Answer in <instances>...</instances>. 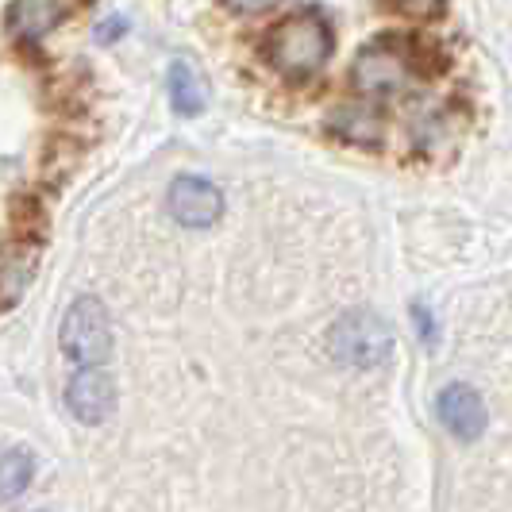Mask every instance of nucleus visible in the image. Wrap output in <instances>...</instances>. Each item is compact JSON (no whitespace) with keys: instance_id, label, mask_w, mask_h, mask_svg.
<instances>
[{"instance_id":"12","label":"nucleus","mask_w":512,"mask_h":512,"mask_svg":"<svg viewBox=\"0 0 512 512\" xmlns=\"http://www.w3.org/2000/svg\"><path fill=\"white\" fill-rule=\"evenodd\" d=\"M397 12H405V16H416V20H424V16H436L439 8H443V0H389Z\"/></svg>"},{"instance_id":"1","label":"nucleus","mask_w":512,"mask_h":512,"mask_svg":"<svg viewBox=\"0 0 512 512\" xmlns=\"http://www.w3.org/2000/svg\"><path fill=\"white\" fill-rule=\"evenodd\" d=\"M332 47H335L332 27H328V20L316 8H305L297 16H285L282 24H274L266 31V39H262L266 62L285 81H293V85L312 81V77L320 74L328 66V58H332Z\"/></svg>"},{"instance_id":"7","label":"nucleus","mask_w":512,"mask_h":512,"mask_svg":"<svg viewBox=\"0 0 512 512\" xmlns=\"http://www.w3.org/2000/svg\"><path fill=\"white\" fill-rule=\"evenodd\" d=\"M436 409H439V420L447 424V432L459 436L462 443H474V439L486 432L489 412H486L482 393H478L474 385H466V382L447 385V389L439 393Z\"/></svg>"},{"instance_id":"2","label":"nucleus","mask_w":512,"mask_h":512,"mask_svg":"<svg viewBox=\"0 0 512 512\" xmlns=\"http://www.w3.org/2000/svg\"><path fill=\"white\" fill-rule=\"evenodd\" d=\"M328 351L343 366L374 370V366H382L393 355V328H389V320H382L370 308H351L332 324Z\"/></svg>"},{"instance_id":"8","label":"nucleus","mask_w":512,"mask_h":512,"mask_svg":"<svg viewBox=\"0 0 512 512\" xmlns=\"http://www.w3.org/2000/svg\"><path fill=\"white\" fill-rule=\"evenodd\" d=\"M77 0H12L8 8V27L20 35V39H43L51 35L54 27L62 24L70 12H74Z\"/></svg>"},{"instance_id":"14","label":"nucleus","mask_w":512,"mask_h":512,"mask_svg":"<svg viewBox=\"0 0 512 512\" xmlns=\"http://www.w3.org/2000/svg\"><path fill=\"white\" fill-rule=\"evenodd\" d=\"M412 320L420 324V335L428 339V343H436V320H432V312L424 305H412Z\"/></svg>"},{"instance_id":"3","label":"nucleus","mask_w":512,"mask_h":512,"mask_svg":"<svg viewBox=\"0 0 512 512\" xmlns=\"http://www.w3.org/2000/svg\"><path fill=\"white\" fill-rule=\"evenodd\" d=\"M58 343L74 366H104L112 359V316L101 297H77L66 308Z\"/></svg>"},{"instance_id":"5","label":"nucleus","mask_w":512,"mask_h":512,"mask_svg":"<svg viewBox=\"0 0 512 512\" xmlns=\"http://www.w3.org/2000/svg\"><path fill=\"white\" fill-rule=\"evenodd\" d=\"M166 208L181 228H212L224 216V193L208 178H174Z\"/></svg>"},{"instance_id":"11","label":"nucleus","mask_w":512,"mask_h":512,"mask_svg":"<svg viewBox=\"0 0 512 512\" xmlns=\"http://www.w3.org/2000/svg\"><path fill=\"white\" fill-rule=\"evenodd\" d=\"M35 478V455L27 447H12V451H0V501H12L20 497Z\"/></svg>"},{"instance_id":"15","label":"nucleus","mask_w":512,"mask_h":512,"mask_svg":"<svg viewBox=\"0 0 512 512\" xmlns=\"http://www.w3.org/2000/svg\"><path fill=\"white\" fill-rule=\"evenodd\" d=\"M128 31V24L120 20V16H112V20H104V27H97V43H112V39H120Z\"/></svg>"},{"instance_id":"13","label":"nucleus","mask_w":512,"mask_h":512,"mask_svg":"<svg viewBox=\"0 0 512 512\" xmlns=\"http://www.w3.org/2000/svg\"><path fill=\"white\" fill-rule=\"evenodd\" d=\"M231 12H243V16H258V12H270V8H278L282 0H224Z\"/></svg>"},{"instance_id":"6","label":"nucleus","mask_w":512,"mask_h":512,"mask_svg":"<svg viewBox=\"0 0 512 512\" xmlns=\"http://www.w3.org/2000/svg\"><path fill=\"white\" fill-rule=\"evenodd\" d=\"M66 405L81 424L97 428L116 409V382L104 366H77L74 382L66 385Z\"/></svg>"},{"instance_id":"9","label":"nucleus","mask_w":512,"mask_h":512,"mask_svg":"<svg viewBox=\"0 0 512 512\" xmlns=\"http://www.w3.org/2000/svg\"><path fill=\"white\" fill-rule=\"evenodd\" d=\"M166 89H170V104H174L178 116H201L208 108V77L189 58H174L170 62Z\"/></svg>"},{"instance_id":"10","label":"nucleus","mask_w":512,"mask_h":512,"mask_svg":"<svg viewBox=\"0 0 512 512\" xmlns=\"http://www.w3.org/2000/svg\"><path fill=\"white\" fill-rule=\"evenodd\" d=\"M328 131L339 135L343 143H355V147H378L382 143V116L374 108H335Z\"/></svg>"},{"instance_id":"4","label":"nucleus","mask_w":512,"mask_h":512,"mask_svg":"<svg viewBox=\"0 0 512 512\" xmlns=\"http://www.w3.org/2000/svg\"><path fill=\"white\" fill-rule=\"evenodd\" d=\"M409 77L412 62L397 43H374L351 66V81L366 97H393V93H401L409 85Z\"/></svg>"}]
</instances>
